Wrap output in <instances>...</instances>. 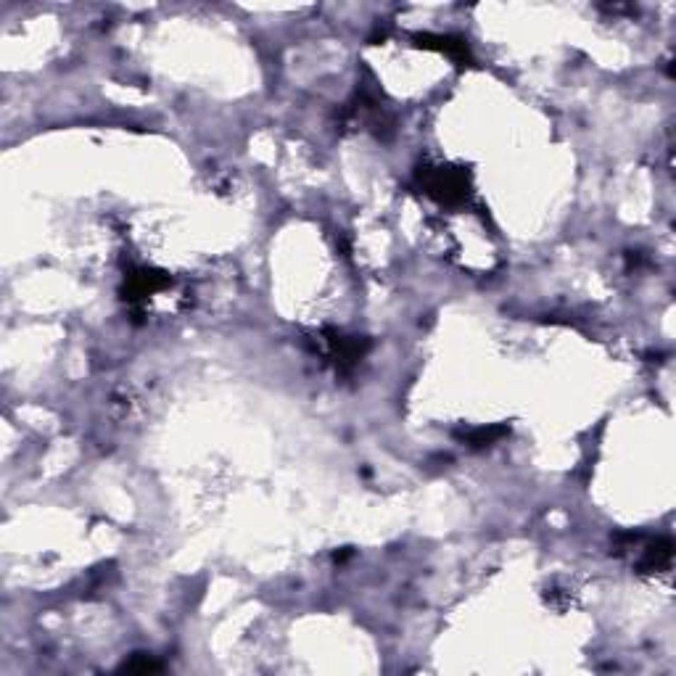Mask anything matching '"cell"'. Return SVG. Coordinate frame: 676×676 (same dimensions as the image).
I'll return each mask as SVG.
<instances>
[{
    "label": "cell",
    "mask_w": 676,
    "mask_h": 676,
    "mask_svg": "<svg viewBox=\"0 0 676 676\" xmlns=\"http://www.w3.org/2000/svg\"><path fill=\"white\" fill-rule=\"evenodd\" d=\"M428 193L438 196L441 201H452V198L465 196V180L460 172H449V169H436L434 175H428L426 180Z\"/></svg>",
    "instance_id": "1"
},
{
    "label": "cell",
    "mask_w": 676,
    "mask_h": 676,
    "mask_svg": "<svg viewBox=\"0 0 676 676\" xmlns=\"http://www.w3.org/2000/svg\"><path fill=\"white\" fill-rule=\"evenodd\" d=\"M125 671H159V663H154L151 658H143V660H130V663H125Z\"/></svg>",
    "instance_id": "2"
}]
</instances>
